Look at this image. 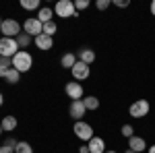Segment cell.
<instances>
[{
  "label": "cell",
  "mask_w": 155,
  "mask_h": 153,
  "mask_svg": "<svg viewBox=\"0 0 155 153\" xmlns=\"http://www.w3.org/2000/svg\"><path fill=\"white\" fill-rule=\"evenodd\" d=\"M149 110H151V104L147 101V99H137L134 104H130V108H128V114H130V118H145L147 114H149Z\"/></svg>",
  "instance_id": "5"
},
{
  "label": "cell",
  "mask_w": 155,
  "mask_h": 153,
  "mask_svg": "<svg viewBox=\"0 0 155 153\" xmlns=\"http://www.w3.org/2000/svg\"><path fill=\"white\" fill-rule=\"evenodd\" d=\"M112 4L118 6V8H128L130 6V0H112Z\"/></svg>",
  "instance_id": "27"
},
{
  "label": "cell",
  "mask_w": 155,
  "mask_h": 153,
  "mask_svg": "<svg viewBox=\"0 0 155 153\" xmlns=\"http://www.w3.org/2000/svg\"><path fill=\"white\" fill-rule=\"evenodd\" d=\"M74 8H77V12L89 8V0H74Z\"/></svg>",
  "instance_id": "26"
},
{
  "label": "cell",
  "mask_w": 155,
  "mask_h": 153,
  "mask_svg": "<svg viewBox=\"0 0 155 153\" xmlns=\"http://www.w3.org/2000/svg\"><path fill=\"white\" fill-rule=\"evenodd\" d=\"M79 153H89V145H81L79 147Z\"/></svg>",
  "instance_id": "31"
},
{
  "label": "cell",
  "mask_w": 155,
  "mask_h": 153,
  "mask_svg": "<svg viewBox=\"0 0 155 153\" xmlns=\"http://www.w3.org/2000/svg\"><path fill=\"white\" fill-rule=\"evenodd\" d=\"M71 72H72V79H74V81H85V79H89V75H91V66L79 60L71 68Z\"/></svg>",
  "instance_id": "9"
},
{
  "label": "cell",
  "mask_w": 155,
  "mask_h": 153,
  "mask_svg": "<svg viewBox=\"0 0 155 153\" xmlns=\"http://www.w3.org/2000/svg\"><path fill=\"white\" fill-rule=\"evenodd\" d=\"M149 11H151V15H153V17H155V0H153V2H151V6H149Z\"/></svg>",
  "instance_id": "32"
},
{
  "label": "cell",
  "mask_w": 155,
  "mask_h": 153,
  "mask_svg": "<svg viewBox=\"0 0 155 153\" xmlns=\"http://www.w3.org/2000/svg\"><path fill=\"white\" fill-rule=\"evenodd\" d=\"M2 104H4V97H2V93H0V106H2Z\"/></svg>",
  "instance_id": "34"
},
{
  "label": "cell",
  "mask_w": 155,
  "mask_h": 153,
  "mask_svg": "<svg viewBox=\"0 0 155 153\" xmlns=\"http://www.w3.org/2000/svg\"><path fill=\"white\" fill-rule=\"evenodd\" d=\"M23 31L27 33V35H31L33 39H35L37 35H41V33H44V25L37 21V17H29V19L23 23Z\"/></svg>",
  "instance_id": "7"
},
{
  "label": "cell",
  "mask_w": 155,
  "mask_h": 153,
  "mask_svg": "<svg viewBox=\"0 0 155 153\" xmlns=\"http://www.w3.org/2000/svg\"><path fill=\"white\" fill-rule=\"evenodd\" d=\"M4 79H6L8 85H15V83H19V79H21V72L17 71V68H11V71L6 72V77H4Z\"/></svg>",
  "instance_id": "20"
},
{
  "label": "cell",
  "mask_w": 155,
  "mask_h": 153,
  "mask_svg": "<svg viewBox=\"0 0 155 153\" xmlns=\"http://www.w3.org/2000/svg\"><path fill=\"white\" fill-rule=\"evenodd\" d=\"M110 4H112V0H97V2H95V6L99 8V11H106Z\"/></svg>",
  "instance_id": "28"
},
{
  "label": "cell",
  "mask_w": 155,
  "mask_h": 153,
  "mask_svg": "<svg viewBox=\"0 0 155 153\" xmlns=\"http://www.w3.org/2000/svg\"><path fill=\"white\" fill-rule=\"evenodd\" d=\"M17 39V44H19V48H27L31 42H33V37L31 35H27V33H19V35L15 37Z\"/></svg>",
  "instance_id": "21"
},
{
  "label": "cell",
  "mask_w": 155,
  "mask_h": 153,
  "mask_svg": "<svg viewBox=\"0 0 155 153\" xmlns=\"http://www.w3.org/2000/svg\"><path fill=\"white\" fill-rule=\"evenodd\" d=\"M83 104L87 110H97L99 108V99H97L95 95H87V97H83Z\"/></svg>",
  "instance_id": "19"
},
{
  "label": "cell",
  "mask_w": 155,
  "mask_h": 153,
  "mask_svg": "<svg viewBox=\"0 0 155 153\" xmlns=\"http://www.w3.org/2000/svg\"><path fill=\"white\" fill-rule=\"evenodd\" d=\"M0 153H15V149L6 147V145H2V147H0Z\"/></svg>",
  "instance_id": "30"
},
{
  "label": "cell",
  "mask_w": 155,
  "mask_h": 153,
  "mask_svg": "<svg viewBox=\"0 0 155 153\" xmlns=\"http://www.w3.org/2000/svg\"><path fill=\"white\" fill-rule=\"evenodd\" d=\"M15 153H33V147L27 141H19V145L15 147Z\"/></svg>",
  "instance_id": "22"
},
{
  "label": "cell",
  "mask_w": 155,
  "mask_h": 153,
  "mask_svg": "<svg viewBox=\"0 0 155 153\" xmlns=\"http://www.w3.org/2000/svg\"><path fill=\"white\" fill-rule=\"evenodd\" d=\"M72 132L81 139V141H91L95 135H93V126L89 124V122H85V120H77L74 122V126H72Z\"/></svg>",
  "instance_id": "3"
},
{
  "label": "cell",
  "mask_w": 155,
  "mask_h": 153,
  "mask_svg": "<svg viewBox=\"0 0 155 153\" xmlns=\"http://www.w3.org/2000/svg\"><path fill=\"white\" fill-rule=\"evenodd\" d=\"M44 33L50 37H54V33H58V25H56V21H50V23L44 25Z\"/></svg>",
  "instance_id": "23"
},
{
  "label": "cell",
  "mask_w": 155,
  "mask_h": 153,
  "mask_svg": "<svg viewBox=\"0 0 155 153\" xmlns=\"http://www.w3.org/2000/svg\"><path fill=\"white\" fill-rule=\"evenodd\" d=\"M147 151H149V153H155V145H151V147H149Z\"/></svg>",
  "instance_id": "33"
},
{
  "label": "cell",
  "mask_w": 155,
  "mask_h": 153,
  "mask_svg": "<svg viewBox=\"0 0 155 153\" xmlns=\"http://www.w3.org/2000/svg\"><path fill=\"white\" fill-rule=\"evenodd\" d=\"M0 33H2V37H17L21 33V25L15 19H4L0 25Z\"/></svg>",
  "instance_id": "6"
},
{
  "label": "cell",
  "mask_w": 155,
  "mask_h": 153,
  "mask_svg": "<svg viewBox=\"0 0 155 153\" xmlns=\"http://www.w3.org/2000/svg\"><path fill=\"white\" fill-rule=\"evenodd\" d=\"M4 145H6V147H11V149H15V147L19 145V141H17V139H12V137H8V139L4 141Z\"/></svg>",
  "instance_id": "29"
},
{
  "label": "cell",
  "mask_w": 155,
  "mask_h": 153,
  "mask_svg": "<svg viewBox=\"0 0 155 153\" xmlns=\"http://www.w3.org/2000/svg\"><path fill=\"white\" fill-rule=\"evenodd\" d=\"M54 12H56V17H62V19H71V17L74 19V17H79L72 0H58L56 6H54Z\"/></svg>",
  "instance_id": "2"
},
{
  "label": "cell",
  "mask_w": 155,
  "mask_h": 153,
  "mask_svg": "<svg viewBox=\"0 0 155 153\" xmlns=\"http://www.w3.org/2000/svg\"><path fill=\"white\" fill-rule=\"evenodd\" d=\"M79 60H81V62H85V64H89V66H91V64L95 62V52H93L91 48H83V50L79 52Z\"/></svg>",
  "instance_id": "16"
},
{
  "label": "cell",
  "mask_w": 155,
  "mask_h": 153,
  "mask_svg": "<svg viewBox=\"0 0 155 153\" xmlns=\"http://www.w3.org/2000/svg\"><path fill=\"white\" fill-rule=\"evenodd\" d=\"M120 132H122V137H126V139H130V137H134L132 132H134V128H132L130 124H122V128H120Z\"/></svg>",
  "instance_id": "25"
},
{
  "label": "cell",
  "mask_w": 155,
  "mask_h": 153,
  "mask_svg": "<svg viewBox=\"0 0 155 153\" xmlns=\"http://www.w3.org/2000/svg\"><path fill=\"white\" fill-rule=\"evenodd\" d=\"M52 17H54V8H50V6H41V8H39V12H37V21H39L41 25L54 21Z\"/></svg>",
  "instance_id": "14"
},
{
  "label": "cell",
  "mask_w": 155,
  "mask_h": 153,
  "mask_svg": "<svg viewBox=\"0 0 155 153\" xmlns=\"http://www.w3.org/2000/svg\"><path fill=\"white\" fill-rule=\"evenodd\" d=\"M0 25H2V19H0Z\"/></svg>",
  "instance_id": "38"
},
{
  "label": "cell",
  "mask_w": 155,
  "mask_h": 153,
  "mask_svg": "<svg viewBox=\"0 0 155 153\" xmlns=\"http://www.w3.org/2000/svg\"><path fill=\"white\" fill-rule=\"evenodd\" d=\"M31 66H33V56H31L29 52L19 50V52L12 56V68H17L21 75H23V72H29Z\"/></svg>",
  "instance_id": "1"
},
{
  "label": "cell",
  "mask_w": 155,
  "mask_h": 153,
  "mask_svg": "<svg viewBox=\"0 0 155 153\" xmlns=\"http://www.w3.org/2000/svg\"><path fill=\"white\" fill-rule=\"evenodd\" d=\"M87 145H89V153H106V141L101 137H93Z\"/></svg>",
  "instance_id": "13"
},
{
  "label": "cell",
  "mask_w": 155,
  "mask_h": 153,
  "mask_svg": "<svg viewBox=\"0 0 155 153\" xmlns=\"http://www.w3.org/2000/svg\"><path fill=\"white\" fill-rule=\"evenodd\" d=\"M106 153H116V151H106Z\"/></svg>",
  "instance_id": "37"
},
{
  "label": "cell",
  "mask_w": 155,
  "mask_h": 153,
  "mask_svg": "<svg viewBox=\"0 0 155 153\" xmlns=\"http://www.w3.org/2000/svg\"><path fill=\"white\" fill-rule=\"evenodd\" d=\"M85 112H87V108H85L83 99H74L71 101V106H68V114H71L72 120H81L85 116Z\"/></svg>",
  "instance_id": "10"
},
{
  "label": "cell",
  "mask_w": 155,
  "mask_h": 153,
  "mask_svg": "<svg viewBox=\"0 0 155 153\" xmlns=\"http://www.w3.org/2000/svg\"><path fill=\"white\" fill-rule=\"evenodd\" d=\"M17 52H19V44L15 37H0V56L12 58Z\"/></svg>",
  "instance_id": "4"
},
{
  "label": "cell",
  "mask_w": 155,
  "mask_h": 153,
  "mask_svg": "<svg viewBox=\"0 0 155 153\" xmlns=\"http://www.w3.org/2000/svg\"><path fill=\"white\" fill-rule=\"evenodd\" d=\"M2 132H4V130H2V126H0V135H2Z\"/></svg>",
  "instance_id": "36"
},
{
  "label": "cell",
  "mask_w": 155,
  "mask_h": 153,
  "mask_svg": "<svg viewBox=\"0 0 155 153\" xmlns=\"http://www.w3.org/2000/svg\"><path fill=\"white\" fill-rule=\"evenodd\" d=\"M64 93L74 101V99H83L85 89H83V85H81L79 81H68L66 85H64Z\"/></svg>",
  "instance_id": "8"
},
{
  "label": "cell",
  "mask_w": 155,
  "mask_h": 153,
  "mask_svg": "<svg viewBox=\"0 0 155 153\" xmlns=\"http://www.w3.org/2000/svg\"><path fill=\"white\" fill-rule=\"evenodd\" d=\"M124 153H134V151H132V149H126V151H124Z\"/></svg>",
  "instance_id": "35"
},
{
  "label": "cell",
  "mask_w": 155,
  "mask_h": 153,
  "mask_svg": "<svg viewBox=\"0 0 155 153\" xmlns=\"http://www.w3.org/2000/svg\"><path fill=\"white\" fill-rule=\"evenodd\" d=\"M79 62V56L77 54H72V52H66L62 58H60V64H62V68H66V71H71L72 66Z\"/></svg>",
  "instance_id": "15"
},
{
  "label": "cell",
  "mask_w": 155,
  "mask_h": 153,
  "mask_svg": "<svg viewBox=\"0 0 155 153\" xmlns=\"http://www.w3.org/2000/svg\"><path fill=\"white\" fill-rule=\"evenodd\" d=\"M128 149H132L134 153H143V151H147L149 147H147V141H145L143 137H130L128 139Z\"/></svg>",
  "instance_id": "12"
},
{
  "label": "cell",
  "mask_w": 155,
  "mask_h": 153,
  "mask_svg": "<svg viewBox=\"0 0 155 153\" xmlns=\"http://www.w3.org/2000/svg\"><path fill=\"white\" fill-rule=\"evenodd\" d=\"M12 68V58H4V56H0V77L4 79L6 77V72Z\"/></svg>",
  "instance_id": "18"
},
{
  "label": "cell",
  "mask_w": 155,
  "mask_h": 153,
  "mask_svg": "<svg viewBox=\"0 0 155 153\" xmlns=\"http://www.w3.org/2000/svg\"><path fill=\"white\" fill-rule=\"evenodd\" d=\"M33 44L37 46V50L48 52V50H52V46H54V37H50V35H46V33H41V35H37L35 39H33Z\"/></svg>",
  "instance_id": "11"
},
{
  "label": "cell",
  "mask_w": 155,
  "mask_h": 153,
  "mask_svg": "<svg viewBox=\"0 0 155 153\" xmlns=\"http://www.w3.org/2000/svg\"><path fill=\"white\" fill-rule=\"evenodd\" d=\"M17 124H19V122H17V118H15V116H4V118H2V122H0V126H2L4 132L15 130V128H17Z\"/></svg>",
  "instance_id": "17"
},
{
  "label": "cell",
  "mask_w": 155,
  "mask_h": 153,
  "mask_svg": "<svg viewBox=\"0 0 155 153\" xmlns=\"http://www.w3.org/2000/svg\"><path fill=\"white\" fill-rule=\"evenodd\" d=\"M0 37H2V33H0Z\"/></svg>",
  "instance_id": "39"
},
{
  "label": "cell",
  "mask_w": 155,
  "mask_h": 153,
  "mask_svg": "<svg viewBox=\"0 0 155 153\" xmlns=\"http://www.w3.org/2000/svg\"><path fill=\"white\" fill-rule=\"evenodd\" d=\"M21 8H25V11H35V8H39V0H21Z\"/></svg>",
  "instance_id": "24"
}]
</instances>
